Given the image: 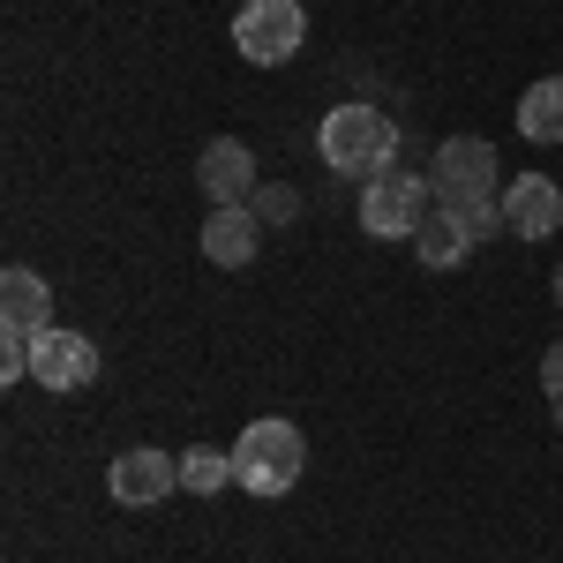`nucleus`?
I'll return each instance as SVG.
<instances>
[{
  "instance_id": "f257e3e1",
  "label": "nucleus",
  "mask_w": 563,
  "mask_h": 563,
  "mask_svg": "<svg viewBox=\"0 0 563 563\" xmlns=\"http://www.w3.org/2000/svg\"><path fill=\"white\" fill-rule=\"evenodd\" d=\"M316 151L339 180H376L398 158V121L384 106H331L323 129H316Z\"/></svg>"
},
{
  "instance_id": "f03ea898",
  "label": "nucleus",
  "mask_w": 563,
  "mask_h": 563,
  "mask_svg": "<svg viewBox=\"0 0 563 563\" xmlns=\"http://www.w3.org/2000/svg\"><path fill=\"white\" fill-rule=\"evenodd\" d=\"M301 466H308V435L294 429V421H278V413L249 421L241 443H233V481H241L249 496H286V488L301 481Z\"/></svg>"
},
{
  "instance_id": "7ed1b4c3",
  "label": "nucleus",
  "mask_w": 563,
  "mask_h": 563,
  "mask_svg": "<svg viewBox=\"0 0 563 563\" xmlns=\"http://www.w3.org/2000/svg\"><path fill=\"white\" fill-rule=\"evenodd\" d=\"M429 188L435 211H474V203H496L504 196V174H496V143L488 135H443L429 158Z\"/></svg>"
},
{
  "instance_id": "20e7f679",
  "label": "nucleus",
  "mask_w": 563,
  "mask_h": 563,
  "mask_svg": "<svg viewBox=\"0 0 563 563\" xmlns=\"http://www.w3.org/2000/svg\"><path fill=\"white\" fill-rule=\"evenodd\" d=\"M435 211L429 174H406V166H384L376 180H361V233L376 241H413Z\"/></svg>"
},
{
  "instance_id": "39448f33",
  "label": "nucleus",
  "mask_w": 563,
  "mask_h": 563,
  "mask_svg": "<svg viewBox=\"0 0 563 563\" xmlns=\"http://www.w3.org/2000/svg\"><path fill=\"white\" fill-rule=\"evenodd\" d=\"M233 45H241V60H256V68H286L308 45V8L301 0H241Z\"/></svg>"
},
{
  "instance_id": "423d86ee",
  "label": "nucleus",
  "mask_w": 563,
  "mask_h": 563,
  "mask_svg": "<svg viewBox=\"0 0 563 563\" xmlns=\"http://www.w3.org/2000/svg\"><path fill=\"white\" fill-rule=\"evenodd\" d=\"M196 188L211 196V211H225V203H249V196L263 188L256 151H249L241 135H211V143L196 151Z\"/></svg>"
},
{
  "instance_id": "0eeeda50",
  "label": "nucleus",
  "mask_w": 563,
  "mask_h": 563,
  "mask_svg": "<svg viewBox=\"0 0 563 563\" xmlns=\"http://www.w3.org/2000/svg\"><path fill=\"white\" fill-rule=\"evenodd\" d=\"M106 488H113V504H129V511H143V504H166V496L180 488V459L151 451V443H135V451H121V459L106 466Z\"/></svg>"
},
{
  "instance_id": "6e6552de",
  "label": "nucleus",
  "mask_w": 563,
  "mask_h": 563,
  "mask_svg": "<svg viewBox=\"0 0 563 563\" xmlns=\"http://www.w3.org/2000/svg\"><path fill=\"white\" fill-rule=\"evenodd\" d=\"M504 233L511 241H549L563 225V188L549 174H519V180H504Z\"/></svg>"
},
{
  "instance_id": "1a4fd4ad",
  "label": "nucleus",
  "mask_w": 563,
  "mask_h": 563,
  "mask_svg": "<svg viewBox=\"0 0 563 563\" xmlns=\"http://www.w3.org/2000/svg\"><path fill=\"white\" fill-rule=\"evenodd\" d=\"M31 376H38L45 390H90L98 384V346H90L84 331L53 323L38 346H31Z\"/></svg>"
},
{
  "instance_id": "9d476101",
  "label": "nucleus",
  "mask_w": 563,
  "mask_h": 563,
  "mask_svg": "<svg viewBox=\"0 0 563 563\" xmlns=\"http://www.w3.org/2000/svg\"><path fill=\"white\" fill-rule=\"evenodd\" d=\"M0 331L8 339H45L53 331V286H45L31 263H8L0 271Z\"/></svg>"
},
{
  "instance_id": "9b49d317",
  "label": "nucleus",
  "mask_w": 563,
  "mask_h": 563,
  "mask_svg": "<svg viewBox=\"0 0 563 563\" xmlns=\"http://www.w3.org/2000/svg\"><path fill=\"white\" fill-rule=\"evenodd\" d=\"M263 249V218L249 211V203H225V211L203 218V256L218 263V271H241V263H256Z\"/></svg>"
},
{
  "instance_id": "f8f14e48",
  "label": "nucleus",
  "mask_w": 563,
  "mask_h": 563,
  "mask_svg": "<svg viewBox=\"0 0 563 563\" xmlns=\"http://www.w3.org/2000/svg\"><path fill=\"white\" fill-rule=\"evenodd\" d=\"M413 256L429 263V271H451V263L474 256V241H466V218L459 211H429V225L413 233Z\"/></svg>"
},
{
  "instance_id": "ddd939ff",
  "label": "nucleus",
  "mask_w": 563,
  "mask_h": 563,
  "mask_svg": "<svg viewBox=\"0 0 563 563\" xmlns=\"http://www.w3.org/2000/svg\"><path fill=\"white\" fill-rule=\"evenodd\" d=\"M519 129H526V143H563V76H541V84H526V98H519Z\"/></svg>"
},
{
  "instance_id": "4468645a",
  "label": "nucleus",
  "mask_w": 563,
  "mask_h": 563,
  "mask_svg": "<svg viewBox=\"0 0 563 563\" xmlns=\"http://www.w3.org/2000/svg\"><path fill=\"white\" fill-rule=\"evenodd\" d=\"M225 481H233V451H211V443H188V451H180V488L218 496Z\"/></svg>"
},
{
  "instance_id": "2eb2a0df",
  "label": "nucleus",
  "mask_w": 563,
  "mask_h": 563,
  "mask_svg": "<svg viewBox=\"0 0 563 563\" xmlns=\"http://www.w3.org/2000/svg\"><path fill=\"white\" fill-rule=\"evenodd\" d=\"M249 211H256L263 225H294V218H301V188H294V180H263L256 196H249Z\"/></svg>"
},
{
  "instance_id": "dca6fc26",
  "label": "nucleus",
  "mask_w": 563,
  "mask_h": 563,
  "mask_svg": "<svg viewBox=\"0 0 563 563\" xmlns=\"http://www.w3.org/2000/svg\"><path fill=\"white\" fill-rule=\"evenodd\" d=\"M31 346H38V339H8V331H0V384L8 390L31 376Z\"/></svg>"
},
{
  "instance_id": "f3484780",
  "label": "nucleus",
  "mask_w": 563,
  "mask_h": 563,
  "mask_svg": "<svg viewBox=\"0 0 563 563\" xmlns=\"http://www.w3.org/2000/svg\"><path fill=\"white\" fill-rule=\"evenodd\" d=\"M459 218H466V241H474V249L504 233V203H474V211H459Z\"/></svg>"
},
{
  "instance_id": "a211bd4d",
  "label": "nucleus",
  "mask_w": 563,
  "mask_h": 563,
  "mask_svg": "<svg viewBox=\"0 0 563 563\" xmlns=\"http://www.w3.org/2000/svg\"><path fill=\"white\" fill-rule=\"evenodd\" d=\"M541 390H549V398L563 406V339H556L549 353H541Z\"/></svg>"
},
{
  "instance_id": "6ab92c4d",
  "label": "nucleus",
  "mask_w": 563,
  "mask_h": 563,
  "mask_svg": "<svg viewBox=\"0 0 563 563\" xmlns=\"http://www.w3.org/2000/svg\"><path fill=\"white\" fill-rule=\"evenodd\" d=\"M556 308H563V263H556Z\"/></svg>"
}]
</instances>
